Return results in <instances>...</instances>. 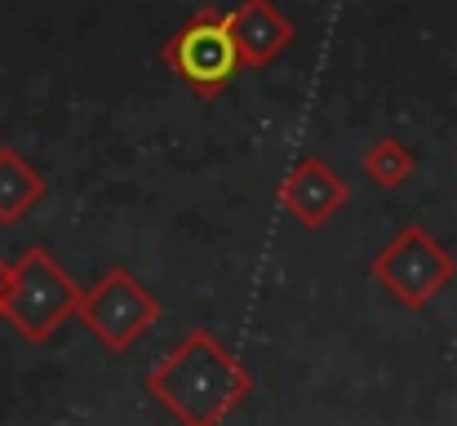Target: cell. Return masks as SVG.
<instances>
[{"label": "cell", "mask_w": 457, "mask_h": 426, "mask_svg": "<svg viewBox=\"0 0 457 426\" xmlns=\"http://www.w3.org/2000/svg\"><path fill=\"white\" fill-rule=\"evenodd\" d=\"M164 67H169L191 94L218 98V94L236 80V71L245 67L227 13H218V9H195V13L187 18V27H178V31L164 40Z\"/></svg>", "instance_id": "obj_4"}, {"label": "cell", "mask_w": 457, "mask_h": 426, "mask_svg": "<svg viewBox=\"0 0 457 426\" xmlns=\"http://www.w3.org/2000/svg\"><path fill=\"white\" fill-rule=\"evenodd\" d=\"M369 271L386 288L391 302H400L404 311H422L457 280V258L422 222H409L373 254Z\"/></svg>", "instance_id": "obj_3"}, {"label": "cell", "mask_w": 457, "mask_h": 426, "mask_svg": "<svg viewBox=\"0 0 457 426\" xmlns=\"http://www.w3.org/2000/svg\"><path fill=\"white\" fill-rule=\"evenodd\" d=\"M143 391L178 426H222L253 396V373L218 333L187 329L155 360V369L143 378Z\"/></svg>", "instance_id": "obj_1"}, {"label": "cell", "mask_w": 457, "mask_h": 426, "mask_svg": "<svg viewBox=\"0 0 457 426\" xmlns=\"http://www.w3.org/2000/svg\"><path fill=\"white\" fill-rule=\"evenodd\" d=\"M346 200H351L346 178L320 155H303L280 178V209L306 231H320L328 218H337L346 209Z\"/></svg>", "instance_id": "obj_6"}, {"label": "cell", "mask_w": 457, "mask_h": 426, "mask_svg": "<svg viewBox=\"0 0 457 426\" xmlns=\"http://www.w3.org/2000/svg\"><path fill=\"white\" fill-rule=\"evenodd\" d=\"M45 191L49 182L40 178V169H31L18 146H0V227L22 222L45 200Z\"/></svg>", "instance_id": "obj_8"}, {"label": "cell", "mask_w": 457, "mask_h": 426, "mask_svg": "<svg viewBox=\"0 0 457 426\" xmlns=\"http://www.w3.org/2000/svg\"><path fill=\"white\" fill-rule=\"evenodd\" d=\"M85 302V288L62 271V263L45 249V245H31L22 249L13 263H9V293H4V324L45 347Z\"/></svg>", "instance_id": "obj_2"}, {"label": "cell", "mask_w": 457, "mask_h": 426, "mask_svg": "<svg viewBox=\"0 0 457 426\" xmlns=\"http://www.w3.org/2000/svg\"><path fill=\"white\" fill-rule=\"evenodd\" d=\"M227 22H231V36L240 45L245 67H271L298 40V27L280 13L276 0H240L227 13Z\"/></svg>", "instance_id": "obj_7"}, {"label": "cell", "mask_w": 457, "mask_h": 426, "mask_svg": "<svg viewBox=\"0 0 457 426\" xmlns=\"http://www.w3.org/2000/svg\"><path fill=\"white\" fill-rule=\"evenodd\" d=\"M4 293H9V263L0 258V315H4Z\"/></svg>", "instance_id": "obj_10"}, {"label": "cell", "mask_w": 457, "mask_h": 426, "mask_svg": "<svg viewBox=\"0 0 457 426\" xmlns=\"http://www.w3.org/2000/svg\"><path fill=\"white\" fill-rule=\"evenodd\" d=\"M360 169H364V178H369L373 187L395 191V187H404V182L418 173V151L404 138H378L364 151Z\"/></svg>", "instance_id": "obj_9"}, {"label": "cell", "mask_w": 457, "mask_h": 426, "mask_svg": "<svg viewBox=\"0 0 457 426\" xmlns=\"http://www.w3.org/2000/svg\"><path fill=\"white\" fill-rule=\"evenodd\" d=\"M76 320L112 355H125V351H134V342L152 324H160V297L129 267H112L85 288V302H80Z\"/></svg>", "instance_id": "obj_5"}]
</instances>
